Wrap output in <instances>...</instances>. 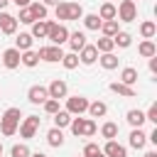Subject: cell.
Returning a JSON list of instances; mask_svg holds the SVG:
<instances>
[{"mask_svg": "<svg viewBox=\"0 0 157 157\" xmlns=\"http://www.w3.org/2000/svg\"><path fill=\"white\" fill-rule=\"evenodd\" d=\"M17 125H20V108H7L5 115L0 118V130H2V135H5V137L15 135V132H17Z\"/></svg>", "mask_w": 157, "mask_h": 157, "instance_id": "6da1fadb", "label": "cell"}, {"mask_svg": "<svg viewBox=\"0 0 157 157\" xmlns=\"http://www.w3.org/2000/svg\"><path fill=\"white\" fill-rule=\"evenodd\" d=\"M83 17V7L78 2H59L56 5V20H78Z\"/></svg>", "mask_w": 157, "mask_h": 157, "instance_id": "7a4b0ae2", "label": "cell"}, {"mask_svg": "<svg viewBox=\"0 0 157 157\" xmlns=\"http://www.w3.org/2000/svg\"><path fill=\"white\" fill-rule=\"evenodd\" d=\"M115 17H120L123 22H132L137 17V7H135V0H123L118 7H115Z\"/></svg>", "mask_w": 157, "mask_h": 157, "instance_id": "3957f363", "label": "cell"}, {"mask_svg": "<svg viewBox=\"0 0 157 157\" xmlns=\"http://www.w3.org/2000/svg\"><path fill=\"white\" fill-rule=\"evenodd\" d=\"M47 39H49L52 44L61 47V44L69 39V29H66L64 25H54V22H49V32H47Z\"/></svg>", "mask_w": 157, "mask_h": 157, "instance_id": "277c9868", "label": "cell"}, {"mask_svg": "<svg viewBox=\"0 0 157 157\" xmlns=\"http://www.w3.org/2000/svg\"><path fill=\"white\" fill-rule=\"evenodd\" d=\"M39 125H42V118H39V115H27V118H25V123L20 125V135H22L25 140H29V137H34V135H37Z\"/></svg>", "mask_w": 157, "mask_h": 157, "instance_id": "5b68a950", "label": "cell"}, {"mask_svg": "<svg viewBox=\"0 0 157 157\" xmlns=\"http://www.w3.org/2000/svg\"><path fill=\"white\" fill-rule=\"evenodd\" d=\"M66 110L81 115L83 110H88V101H86L83 96H71V98H66Z\"/></svg>", "mask_w": 157, "mask_h": 157, "instance_id": "8992f818", "label": "cell"}, {"mask_svg": "<svg viewBox=\"0 0 157 157\" xmlns=\"http://www.w3.org/2000/svg\"><path fill=\"white\" fill-rule=\"evenodd\" d=\"M61 56H64V52H61V47H56V44H52V47H42L39 49V59H44V61H61Z\"/></svg>", "mask_w": 157, "mask_h": 157, "instance_id": "52a82bcc", "label": "cell"}, {"mask_svg": "<svg viewBox=\"0 0 157 157\" xmlns=\"http://www.w3.org/2000/svg\"><path fill=\"white\" fill-rule=\"evenodd\" d=\"M96 59H98V49H96V44H83V49H81V54H78V61L86 64V66H91Z\"/></svg>", "mask_w": 157, "mask_h": 157, "instance_id": "ba28073f", "label": "cell"}, {"mask_svg": "<svg viewBox=\"0 0 157 157\" xmlns=\"http://www.w3.org/2000/svg\"><path fill=\"white\" fill-rule=\"evenodd\" d=\"M17 29V17L7 15V12H0V32L2 34H15Z\"/></svg>", "mask_w": 157, "mask_h": 157, "instance_id": "9c48e42d", "label": "cell"}, {"mask_svg": "<svg viewBox=\"0 0 157 157\" xmlns=\"http://www.w3.org/2000/svg\"><path fill=\"white\" fill-rule=\"evenodd\" d=\"M103 155H105V157H128L125 147H123L120 142H115V140H108V142H105V147H103Z\"/></svg>", "mask_w": 157, "mask_h": 157, "instance_id": "30bf717a", "label": "cell"}, {"mask_svg": "<svg viewBox=\"0 0 157 157\" xmlns=\"http://www.w3.org/2000/svg\"><path fill=\"white\" fill-rule=\"evenodd\" d=\"M2 64L7 66V69H17L20 66V49H5L2 52Z\"/></svg>", "mask_w": 157, "mask_h": 157, "instance_id": "8fae6325", "label": "cell"}, {"mask_svg": "<svg viewBox=\"0 0 157 157\" xmlns=\"http://www.w3.org/2000/svg\"><path fill=\"white\" fill-rule=\"evenodd\" d=\"M27 98H29V103H44V101L49 98V91H47L44 86H32V88L27 91Z\"/></svg>", "mask_w": 157, "mask_h": 157, "instance_id": "7c38bea8", "label": "cell"}, {"mask_svg": "<svg viewBox=\"0 0 157 157\" xmlns=\"http://www.w3.org/2000/svg\"><path fill=\"white\" fill-rule=\"evenodd\" d=\"M49 32V20H34L32 22V37L34 39H44Z\"/></svg>", "mask_w": 157, "mask_h": 157, "instance_id": "4fadbf2b", "label": "cell"}, {"mask_svg": "<svg viewBox=\"0 0 157 157\" xmlns=\"http://www.w3.org/2000/svg\"><path fill=\"white\" fill-rule=\"evenodd\" d=\"M47 91H49V98H56V101H59V98H64V96H66V91H69V88H66V83H64V81H59V78H56V81H52V83H49V88H47Z\"/></svg>", "mask_w": 157, "mask_h": 157, "instance_id": "5bb4252c", "label": "cell"}, {"mask_svg": "<svg viewBox=\"0 0 157 157\" xmlns=\"http://www.w3.org/2000/svg\"><path fill=\"white\" fill-rule=\"evenodd\" d=\"M110 91H113V93H118V96H125V98H135V96H137L132 86L120 83V81H113V83H110Z\"/></svg>", "mask_w": 157, "mask_h": 157, "instance_id": "9a60e30c", "label": "cell"}, {"mask_svg": "<svg viewBox=\"0 0 157 157\" xmlns=\"http://www.w3.org/2000/svg\"><path fill=\"white\" fill-rule=\"evenodd\" d=\"M66 42H69V47H71L74 52H81L83 44H86V34H83V32H71Z\"/></svg>", "mask_w": 157, "mask_h": 157, "instance_id": "2e32d148", "label": "cell"}, {"mask_svg": "<svg viewBox=\"0 0 157 157\" xmlns=\"http://www.w3.org/2000/svg\"><path fill=\"white\" fill-rule=\"evenodd\" d=\"M145 142H147V135H145L140 128H135V130L130 132V145H132L135 150H142V147H145Z\"/></svg>", "mask_w": 157, "mask_h": 157, "instance_id": "e0dca14e", "label": "cell"}, {"mask_svg": "<svg viewBox=\"0 0 157 157\" xmlns=\"http://www.w3.org/2000/svg\"><path fill=\"white\" fill-rule=\"evenodd\" d=\"M47 142H49L52 147H61V145H64V135H61V128H52V130L47 132Z\"/></svg>", "mask_w": 157, "mask_h": 157, "instance_id": "ac0fdd59", "label": "cell"}, {"mask_svg": "<svg viewBox=\"0 0 157 157\" xmlns=\"http://www.w3.org/2000/svg\"><path fill=\"white\" fill-rule=\"evenodd\" d=\"M101 32H103V37H115L120 29H118V20H105V22H101Z\"/></svg>", "mask_w": 157, "mask_h": 157, "instance_id": "d6986e66", "label": "cell"}, {"mask_svg": "<svg viewBox=\"0 0 157 157\" xmlns=\"http://www.w3.org/2000/svg\"><path fill=\"white\" fill-rule=\"evenodd\" d=\"M27 7H29V12H32L34 20H47V5H42V2H29Z\"/></svg>", "mask_w": 157, "mask_h": 157, "instance_id": "ffe728a7", "label": "cell"}, {"mask_svg": "<svg viewBox=\"0 0 157 157\" xmlns=\"http://www.w3.org/2000/svg\"><path fill=\"white\" fill-rule=\"evenodd\" d=\"M137 81V69H132V66H125L123 69V74H120V83H128V86H132Z\"/></svg>", "mask_w": 157, "mask_h": 157, "instance_id": "44dd1931", "label": "cell"}, {"mask_svg": "<svg viewBox=\"0 0 157 157\" xmlns=\"http://www.w3.org/2000/svg\"><path fill=\"white\" fill-rule=\"evenodd\" d=\"M88 113H91L93 118H103V115L108 113V105H105L103 101H96V103H88Z\"/></svg>", "mask_w": 157, "mask_h": 157, "instance_id": "7402d4cb", "label": "cell"}, {"mask_svg": "<svg viewBox=\"0 0 157 157\" xmlns=\"http://www.w3.org/2000/svg\"><path fill=\"white\" fill-rule=\"evenodd\" d=\"M20 61H22L25 66H29V69H32V66H37V61H39V54H37V52H32V49H27L25 54H20Z\"/></svg>", "mask_w": 157, "mask_h": 157, "instance_id": "603a6c76", "label": "cell"}, {"mask_svg": "<svg viewBox=\"0 0 157 157\" xmlns=\"http://www.w3.org/2000/svg\"><path fill=\"white\" fill-rule=\"evenodd\" d=\"M69 123H71V113L69 110H56L54 113V125L56 128H66Z\"/></svg>", "mask_w": 157, "mask_h": 157, "instance_id": "cb8c5ba5", "label": "cell"}, {"mask_svg": "<svg viewBox=\"0 0 157 157\" xmlns=\"http://www.w3.org/2000/svg\"><path fill=\"white\" fill-rule=\"evenodd\" d=\"M101 66H103V69H108V71H110V69H115V66H118V56H115L113 52H105V54L101 56Z\"/></svg>", "mask_w": 157, "mask_h": 157, "instance_id": "d4e9b609", "label": "cell"}, {"mask_svg": "<svg viewBox=\"0 0 157 157\" xmlns=\"http://www.w3.org/2000/svg\"><path fill=\"white\" fill-rule=\"evenodd\" d=\"M128 123H130L132 128H140V125L145 123V113H142V110H128Z\"/></svg>", "mask_w": 157, "mask_h": 157, "instance_id": "484cf974", "label": "cell"}, {"mask_svg": "<svg viewBox=\"0 0 157 157\" xmlns=\"http://www.w3.org/2000/svg\"><path fill=\"white\" fill-rule=\"evenodd\" d=\"M98 17H101V20H115V5H110V2H103V5H101V12H98Z\"/></svg>", "mask_w": 157, "mask_h": 157, "instance_id": "4316f807", "label": "cell"}, {"mask_svg": "<svg viewBox=\"0 0 157 157\" xmlns=\"http://www.w3.org/2000/svg\"><path fill=\"white\" fill-rule=\"evenodd\" d=\"M32 39H34L32 34H20V37L15 39V44H17L15 49H20V52H27V49L32 47Z\"/></svg>", "mask_w": 157, "mask_h": 157, "instance_id": "83f0119b", "label": "cell"}, {"mask_svg": "<svg viewBox=\"0 0 157 157\" xmlns=\"http://www.w3.org/2000/svg\"><path fill=\"white\" fill-rule=\"evenodd\" d=\"M140 54H142V56H147V59H150V56H155V54H157L155 42H152V39H145V42L140 44Z\"/></svg>", "mask_w": 157, "mask_h": 157, "instance_id": "f1b7e54d", "label": "cell"}, {"mask_svg": "<svg viewBox=\"0 0 157 157\" xmlns=\"http://www.w3.org/2000/svg\"><path fill=\"white\" fill-rule=\"evenodd\" d=\"M113 47H115L113 37H103V39H98V42H96V49H98V52H103V54H105V52H113Z\"/></svg>", "mask_w": 157, "mask_h": 157, "instance_id": "f546056e", "label": "cell"}, {"mask_svg": "<svg viewBox=\"0 0 157 157\" xmlns=\"http://www.w3.org/2000/svg\"><path fill=\"white\" fill-rule=\"evenodd\" d=\"M155 32H157V27H155V22H150V20H147V22H142V25H140V34H142L145 39H150V37H155Z\"/></svg>", "mask_w": 157, "mask_h": 157, "instance_id": "4dcf8cb0", "label": "cell"}, {"mask_svg": "<svg viewBox=\"0 0 157 157\" xmlns=\"http://www.w3.org/2000/svg\"><path fill=\"white\" fill-rule=\"evenodd\" d=\"M61 64H64L66 69H76V66H78V54H76V52L64 54V56H61Z\"/></svg>", "mask_w": 157, "mask_h": 157, "instance_id": "1f68e13d", "label": "cell"}, {"mask_svg": "<svg viewBox=\"0 0 157 157\" xmlns=\"http://www.w3.org/2000/svg\"><path fill=\"white\" fill-rule=\"evenodd\" d=\"M101 135H103L105 140H113V137L118 135V125H115V123H105V125L101 128Z\"/></svg>", "mask_w": 157, "mask_h": 157, "instance_id": "d6a6232c", "label": "cell"}, {"mask_svg": "<svg viewBox=\"0 0 157 157\" xmlns=\"http://www.w3.org/2000/svg\"><path fill=\"white\" fill-rule=\"evenodd\" d=\"M10 155H12V157H29L32 152H29V147H27L25 142H20V145H12Z\"/></svg>", "mask_w": 157, "mask_h": 157, "instance_id": "836d02e7", "label": "cell"}, {"mask_svg": "<svg viewBox=\"0 0 157 157\" xmlns=\"http://www.w3.org/2000/svg\"><path fill=\"white\" fill-rule=\"evenodd\" d=\"M83 25H86V29H101V17L98 15H86Z\"/></svg>", "mask_w": 157, "mask_h": 157, "instance_id": "e575fe53", "label": "cell"}, {"mask_svg": "<svg viewBox=\"0 0 157 157\" xmlns=\"http://www.w3.org/2000/svg\"><path fill=\"white\" fill-rule=\"evenodd\" d=\"M113 42H115V47H130V42H132V37H130L128 32H118V34L113 37Z\"/></svg>", "mask_w": 157, "mask_h": 157, "instance_id": "d590c367", "label": "cell"}, {"mask_svg": "<svg viewBox=\"0 0 157 157\" xmlns=\"http://www.w3.org/2000/svg\"><path fill=\"white\" fill-rule=\"evenodd\" d=\"M83 123H86V118H71V132L76 135V137H81V132H83Z\"/></svg>", "mask_w": 157, "mask_h": 157, "instance_id": "8d00e7d4", "label": "cell"}, {"mask_svg": "<svg viewBox=\"0 0 157 157\" xmlns=\"http://www.w3.org/2000/svg\"><path fill=\"white\" fill-rule=\"evenodd\" d=\"M101 152H103V150H101L96 142H88V145L83 147V157H96V155H101Z\"/></svg>", "mask_w": 157, "mask_h": 157, "instance_id": "74e56055", "label": "cell"}, {"mask_svg": "<svg viewBox=\"0 0 157 157\" xmlns=\"http://www.w3.org/2000/svg\"><path fill=\"white\" fill-rule=\"evenodd\" d=\"M20 22H25V25H32L34 22V17H32V12H29V7H20V17H17Z\"/></svg>", "mask_w": 157, "mask_h": 157, "instance_id": "f35d334b", "label": "cell"}, {"mask_svg": "<svg viewBox=\"0 0 157 157\" xmlns=\"http://www.w3.org/2000/svg\"><path fill=\"white\" fill-rule=\"evenodd\" d=\"M44 110H47L49 115H54V113L59 110V101H56V98H47V101H44Z\"/></svg>", "mask_w": 157, "mask_h": 157, "instance_id": "ab89813d", "label": "cell"}, {"mask_svg": "<svg viewBox=\"0 0 157 157\" xmlns=\"http://www.w3.org/2000/svg\"><path fill=\"white\" fill-rule=\"evenodd\" d=\"M91 135H96V123H93V120H86V123H83L81 137H91Z\"/></svg>", "mask_w": 157, "mask_h": 157, "instance_id": "60d3db41", "label": "cell"}, {"mask_svg": "<svg viewBox=\"0 0 157 157\" xmlns=\"http://www.w3.org/2000/svg\"><path fill=\"white\" fill-rule=\"evenodd\" d=\"M145 120H152V123H157V103H152V105H150V110H147Z\"/></svg>", "mask_w": 157, "mask_h": 157, "instance_id": "b9f144b4", "label": "cell"}, {"mask_svg": "<svg viewBox=\"0 0 157 157\" xmlns=\"http://www.w3.org/2000/svg\"><path fill=\"white\" fill-rule=\"evenodd\" d=\"M150 71H157V59L150 56Z\"/></svg>", "mask_w": 157, "mask_h": 157, "instance_id": "7bdbcfd3", "label": "cell"}, {"mask_svg": "<svg viewBox=\"0 0 157 157\" xmlns=\"http://www.w3.org/2000/svg\"><path fill=\"white\" fill-rule=\"evenodd\" d=\"M15 2H17V7H27L32 0H15Z\"/></svg>", "mask_w": 157, "mask_h": 157, "instance_id": "ee69618b", "label": "cell"}, {"mask_svg": "<svg viewBox=\"0 0 157 157\" xmlns=\"http://www.w3.org/2000/svg\"><path fill=\"white\" fill-rule=\"evenodd\" d=\"M42 5H59V0H44Z\"/></svg>", "mask_w": 157, "mask_h": 157, "instance_id": "f6af8a7d", "label": "cell"}, {"mask_svg": "<svg viewBox=\"0 0 157 157\" xmlns=\"http://www.w3.org/2000/svg\"><path fill=\"white\" fill-rule=\"evenodd\" d=\"M7 2H10V0H0V10H2V7L7 5Z\"/></svg>", "mask_w": 157, "mask_h": 157, "instance_id": "bcb514c9", "label": "cell"}, {"mask_svg": "<svg viewBox=\"0 0 157 157\" xmlns=\"http://www.w3.org/2000/svg\"><path fill=\"white\" fill-rule=\"evenodd\" d=\"M145 157H157V152H145Z\"/></svg>", "mask_w": 157, "mask_h": 157, "instance_id": "7dc6e473", "label": "cell"}, {"mask_svg": "<svg viewBox=\"0 0 157 157\" xmlns=\"http://www.w3.org/2000/svg\"><path fill=\"white\" fill-rule=\"evenodd\" d=\"M29 157H47V155H42V152H34V155H29Z\"/></svg>", "mask_w": 157, "mask_h": 157, "instance_id": "c3c4849f", "label": "cell"}, {"mask_svg": "<svg viewBox=\"0 0 157 157\" xmlns=\"http://www.w3.org/2000/svg\"><path fill=\"white\" fill-rule=\"evenodd\" d=\"M96 157H105V155H103V152H101V155H96Z\"/></svg>", "mask_w": 157, "mask_h": 157, "instance_id": "681fc988", "label": "cell"}, {"mask_svg": "<svg viewBox=\"0 0 157 157\" xmlns=\"http://www.w3.org/2000/svg\"><path fill=\"white\" fill-rule=\"evenodd\" d=\"M0 155H2V145H0Z\"/></svg>", "mask_w": 157, "mask_h": 157, "instance_id": "f907efd6", "label": "cell"}]
</instances>
